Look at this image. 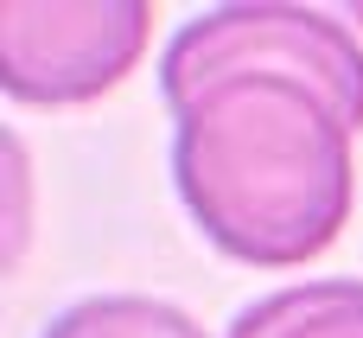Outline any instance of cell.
Masks as SVG:
<instances>
[{"label": "cell", "instance_id": "6da1fadb", "mask_svg": "<svg viewBox=\"0 0 363 338\" xmlns=\"http://www.w3.org/2000/svg\"><path fill=\"white\" fill-rule=\"evenodd\" d=\"M172 179L198 230L255 268L338 243L357 198L363 45L325 6H211L160 58Z\"/></svg>", "mask_w": 363, "mask_h": 338}, {"label": "cell", "instance_id": "7a4b0ae2", "mask_svg": "<svg viewBox=\"0 0 363 338\" xmlns=\"http://www.w3.org/2000/svg\"><path fill=\"white\" fill-rule=\"evenodd\" d=\"M147 0H6L0 6V83L13 102L70 109L115 89L140 45Z\"/></svg>", "mask_w": 363, "mask_h": 338}, {"label": "cell", "instance_id": "3957f363", "mask_svg": "<svg viewBox=\"0 0 363 338\" xmlns=\"http://www.w3.org/2000/svg\"><path fill=\"white\" fill-rule=\"evenodd\" d=\"M230 338H363V281L281 288L230 320Z\"/></svg>", "mask_w": 363, "mask_h": 338}, {"label": "cell", "instance_id": "277c9868", "mask_svg": "<svg viewBox=\"0 0 363 338\" xmlns=\"http://www.w3.org/2000/svg\"><path fill=\"white\" fill-rule=\"evenodd\" d=\"M38 338H204L191 313H179L172 300H147V294H96L64 307Z\"/></svg>", "mask_w": 363, "mask_h": 338}]
</instances>
